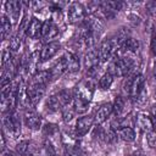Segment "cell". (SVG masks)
<instances>
[{"label":"cell","instance_id":"cell-1","mask_svg":"<svg viewBox=\"0 0 156 156\" xmlns=\"http://www.w3.org/2000/svg\"><path fill=\"white\" fill-rule=\"evenodd\" d=\"M128 98L135 105H139V106H143L147 101V89L145 84V78L141 73H136L133 76Z\"/></svg>","mask_w":156,"mask_h":156},{"label":"cell","instance_id":"cell-2","mask_svg":"<svg viewBox=\"0 0 156 156\" xmlns=\"http://www.w3.org/2000/svg\"><path fill=\"white\" fill-rule=\"evenodd\" d=\"M94 91H95V80L87 77V78L82 79L74 87L73 96L78 98V99H80V100H83V101L89 104L91 101V99H93Z\"/></svg>","mask_w":156,"mask_h":156},{"label":"cell","instance_id":"cell-3","mask_svg":"<svg viewBox=\"0 0 156 156\" xmlns=\"http://www.w3.org/2000/svg\"><path fill=\"white\" fill-rule=\"evenodd\" d=\"M2 124H4V129L9 133V135H11L12 138L20 136V134H21V118H20L18 113L16 112V110L4 113Z\"/></svg>","mask_w":156,"mask_h":156},{"label":"cell","instance_id":"cell-4","mask_svg":"<svg viewBox=\"0 0 156 156\" xmlns=\"http://www.w3.org/2000/svg\"><path fill=\"white\" fill-rule=\"evenodd\" d=\"M45 88H46V84L29 80V83L27 84V96H28V102L30 107H35L37 104L41 100V98L45 94Z\"/></svg>","mask_w":156,"mask_h":156},{"label":"cell","instance_id":"cell-5","mask_svg":"<svg viewBox=\"0 0 156 156\" xmlns=\"http://www.w3.org/2000/svg\"><path fill=\"white\" fill-rule=\"evenodd\" d=\"M88 12L87 9L80 2H71L67 9V21L69 23L84 22Z\"/></svg>","mask_w":156,"mask_h":156},{"label":"cell","instance_id":"cell-6","mask_svg":"<svg viewBox=\"0 0 156 156\" xmlns=\"http://www.w3.org/2000/svg\"><path fill=\"white\" fill-rule=\"evenodd\" d=\"M23 122L28 129L38 130L41 127V116L34 107H27L23 112Z\"/></svg>","mask_w":156,"mask_h":156},{"label":"cell","instance_id":"cell-7","mask_svg":"<svg viewBox=\"0 0 156 156\" xmlns=\"http://www.w3.org/2000/svg\"><path fill=\"white\" fill-rule=\"evenodd\" d=\"M94 116L90 115H84L82 117H79L76 122L74 126V136L76 138H82L94 126Z\"/></svg>","mask_w":156,"mask_h":156},{"label":"cell","instance_id":"cell-8","mask_svg":"<svg viewBox=\"0 0 156 156\" xmlns=\"http://www.w3.org/2000/svg\"><path fill=\"white\" fill-rule=\"evenodd\" d=\"M16 152L21 156H39L40 147L33 140H22L16 145Z\"/></svg>","mask_w":156,"mask_h":156},{"label":"cell","instance_id":"cell-9","mask_svg":"<svg viewBox=\"0 0 156 156\" xmlns=\"http://www.w3.org/2000/svg\"><path fill=\"white\" fill-rule=\"evenodd\" d=\"M135 126L143 132V133H149L154 130V122L152 117L149 112L141 111L135 116Z\"/></svg>","mask_w":156,"mask_h":156},{"label":"cell","instance_id":"cell-10","mask_svg":"<svg viewBox=\"0 0 156 156\" xmlns=\"http://www.w3.org/2000/svg\"><path fill=\"white\" fill-rule=\"evenodd\" d=\"M58 27L57 24L50 18L46 20L45 22H43V29H41V39L48 40V43H50L52 39H55L58 35Z\"/></svg>","mask_w":156,"mask_h":156},{"label":"cell","instance_id":"cell-11","mask_svg":"<svg viewBox=\"0 0 156 156\" xmlns=\"http://www.w3.org/2000/svg\"><path fill=\"white\" fill-rule=\"evenodd\" d=\"M22 4L20 1H6L5 2V13L9 16L12 24H17L21 16Z\"/></svg>","mask_w":156,"mask_h":156},{"label":"cell","instance_id":"cell-12","mask_svg":"<svg viewBox=\"0 0 156 156\" xmlns=\"http://www.w3.org/2000/svg\"><path fill=\"white\" fill-rule=\"evenodd\" d=\"M48 72H49L50 82L56 80V79L60 78L65 72H67V61H66L65 55L61 56V57H60V58L51 66V68H50Z\"/></svg>","mask_w":156,"mask_h":156},{"label":"cell","instance_id":"cell-13","mask_svg":"<svg viewBox=\"0 0 156 156\" xmlns=\"http://www.w3.org/2000/svg\"><path fill=\"white\" fill-rule=\"evenodd\" d=\"M41 29H43V22L37 17H32L30 21L27 23V28L24 33L30 39H38L41 37Z\"/></svg>","mask_w":156,"mask_h":156},{"label":"cell","instance_id":"cell-14","mask_svg":"<svg viewBox=\"0 0 156 156\" xmlns=\"http://www.w3.org/2000/svg\"><path fill=\"white\" fill-rule=\"evenodd\" d=\"M112 113H113L112 104L105 102V104L100 105L98 107V110L95 111V113H94V122H95V124H98V126L102 124Z\"/></svg>","mask_w":156,"mask_h":156},{"label":"cell","instance_id":"cell-15","mask_svg":"<svg viewBox=\"0 0 156 156\" xmlns=\"http://www.w3.org/2000/svg\"><path fill=\"white\" fill-rule=\"evenodd\" d=\"M61 49V44L58 41H50L46 43L41 46L39 54H40V60L41 61H48L50 58H52Z\"/></svg>","mask_w":156,"mask_h":156},{"label":"cell","instance_id":"cell-16","mask_svg":"<svg viewBox=\"0 0 156 156\" xmlns=\"http://www.w3.org/2000/svg\"><path fill=\"white\" fill-rule=\"evenodd\" d=\"M65 57L67 61V72L71 74L78 73L80 69V60H79L78 55L72 51H68L65 54Z\"/></svg>","mask_w":156,"mask_h":156},{"label":"cell","instance_id":"cell-17","mask_svg":"<svg viewBox=\"0 0 156 156\" xmlns=\"http://www.w3.org/2000/svg\"><path fill=\"white\" fill-rule=\"evenodd\" d=\"M117 135L126 143H133L136 138V133L133 127H121L117 129Z\"/></svg>","mask_w":156,"mask_h":156},{"label":"cell","instance_id":"cell-18","mask_svg":"<svg viewBox=\"0 0 156 156\" xmlns=\"http://www.w3.org/2000/svg\"><path fill=\"white\" fill-rule=\"evenodd\" d=\"M139 49H140V43H139V40L135 39V38H133V37H129V38L124 41V44H123L121 51H122V52H126V54H133V55H134V54H138Z\"/></svg>","mask_w":156,"mask_h":156},{"label":"cell","instance_id":"cell-19","mask_svg":"<svg viewBox=\"0 0 156 156\" xmlns=\"http://www.w3.org/2000/svg\"><path fill=\"white\" fill-rule=\"evenodd\" d=\"M45 107L49 112H57V111H61L62 110V104L57 96V94H54V95H50L45 102Z\"/></svg>","mask_w":156,"mask_h":156},{"label":"cell","instance_id":"cell-20","mask_svg":"<svg viewBox=\"0 0 156 156\" xmlns=\"http://www.w3.org/2000/svg\"><path fill=\"white\" fill-rule=\"evenodd\" d=\"M11 28H12V23H11L9 16L5 12H2L1 13V38H2V40H5L7 37H10Z\"/></svg>","mask_w":156,"mask_h":156},{"label":"cell","instance_id":"cell-21","mask_svg":"<svg viewBox=\"0 0 156 156\" xmlns=\"http://www.w3.org/2000/svg\"><path fill=\"white\" fill-rule=\"evenodd\" d=\"M112 107H113V113L116 117H121L124 111H126V99L124 96H116L113 104H112Z\"/></svg>","mask_w":156,"mask_h":156},{"label":"cell","instance_id":"cell-22","mask_svg":"<svg viewBox=\"0 0 156 156\" xmlns=\"http://www.w3.org/2000/svg\"><path fill=\"white\" fill-rule=\"evenodd\" d=\"M43 135L45 136V139L54 141V139L58 135V127L52 123H46L43 127Z\"/></svg>","mask_w":156,"mask_h":156},{"label":"cell","instance_id":"cell-23","mask_svg":"<svg viewBox=\"0 0 156 156\" xmlns=\"http://www.w3.org/2000/svg\"><path fill=\"white\" fill-rule=\"evenodd\" d=\"M113 79H115V77L111 73H108V72L104 73L99 79V88L101 90H108L113 83Z\"/></svg>","mask_w":156,"mask_h":156},{"label":"cell","instance_id":"cell-24","mask_svg":"<svg viewBox=\"0 0 156 156\" xmlns=\"http://www.w3.org/2000/svg\"><path fill=\"white\" fill-rule=\"evenodd\" d=\"M61 113H62V119H63L66 123L71 122V121L74 118V116L77 115V112H76V110H74V107H73V102L69 104V105H67V106H65V107L61 110Z\"/></svg>","mask_w":156,"mask_h":156},{"label":"cell","instance_id":"cell-25","mask_svg":"<svg viewBox=\"0 0 156 156\" xmlns=\"http://www.w3.org/2000/svg\"><path fill=\"white\" fill-rule=\"evenodd\" d=\"M73 107H74L77 115H83V113H85L88 111L89 104L83 101V100H80V99H78V98L73 96Z\"/></svg>","mask_w":156,"mask_h":156},{"label":"cell","instance_id":"cell-26","mask_svg":"<svg viewBox=\"0 0 156 156\" xmlns=\"http://www.w3.org/2000/svg\"><path fill=\"white\" fill-rule=\"evenodd\" d=\"M63 156H85L84 151L77 145H66Z\"/></svg>","mask_w":156,"mask_h":156},{"label":"cell","instance_id":"cell-27","mask_svg":"<svg viewBox=\"0 0 156 156\" xmlns=\"http://www.w3.org/2000/svg\"><path fill=\"white\" fill-rule=\"evenodd\" d=\"M21 37L20 35H13L10 38V41H9V49L11 51H17L20 48H21Z\"/></svg>","mask_w":156,"mask_h":156},{"label":"cell","instance_id":"cell-28","mask_svg":"<svg viewBox=\"0 0 156 156\" xmlns=\"http://www.w3.org/2000/svg\"><path fill=\"white\" fill-rule=\"evenodd\" d=\"M146 141H147V145L150 147L156 149V132L155 130L146 133Z\"/></svg>","mask_w":156,"mask_h":156},{"label":"cell","instance_id":"cell-29","mask_svg":"<svg viewBox=\"0 0 156 156\" xmlns=\"http://www.w3.org/2000/svg\"><path fill=\"white\" fill-rule=\"evenodd\" d=\"M150 49H151V52L152 55L156 57V27L152 29V33H151V41H150Z\"/></svg>","mask_w":156,"mask_h":156},{"label":"cell","instance_id":"cell-30","mask_svg":"<svg viewBox=\"0 0 156 156\" xmlns=\"http://www.w3.org/2000/svg\"><path fill=\"white\" fill-rule=\"evenodd\" d=\"M146 10L151 16H156V0L146 2Z\"/></svg>","mask_w":156,"mask_h":156},{"label":"cell","instance_id":"cell-31","mask_svg":"<svg viewBox=\"0 0 156 156\" xmlns=\"http://www.w3.org/2000/svg\"><path fill=\"white\" fill-rule=\"evenodd\" d=\"M150 115H151V117H152V121H154V122H156V104L152 106Z\"/></svg>","mask_w":156,"mask_h":156},{"label":"cell","instance_id":"cell-32","mask_svg":"<svg viewBox=\"0 0 156 156\" xmlns=\"http://www.w3.org/2000/svg\"><path fill=\"white\" fill-rule=\"evenodd\" d=\"M2 155H4V156H15V154H13L12 151H4Z\"/></svg>","mask_w":156,"mask_h":156},{"label":"cell","instance_id":"cell-33","mask_svg":"<svg viewBox=\"0 0 156 156\" xmlns=\"http://www.w3.org/2000/svg\"><path fill=\"white\" fill-rule=\"evenodd\" d=\"M152 74H154V78H155V80H156V62H155V66H154V72H152Z\"/></svg>","mask_w":156,"mask_h":156},{"label":"cell","instance_id":"cell-34","mask_svg":"<svg viewBox=\"0 0 156 156\" xmlns=\"http://www.w3.org/2000/svg\"><path fill=\"white\" fill-rule=\"evenodd\" d=\"M128 156H141V155H139V154H132V155H128Z\"/></svg>","mask_w":156,"mask_h":156},{"label":"cell","instance_id":"cell-35","mask_svg":"<svg viewBox=\"0 0 156 156\" xmlns=\"http://www.w3.org/2000/svg\"><path fill=\"white\" fill-rule=\"evenodd\" d=\"M152 122H154V121H152ZM154 130L156 132V122H154Z\"/></svg>","mask_w":156,"mask_h":156},{"label":"cell","instance_id":"cell-36","mask_svg":"<svg viewBox=\"0 0 156 156\" xmlns=\"http://www.w3.org/2000/svg\"><path fill=\"white\" fill-rule=\"evenodd\" d=\"M155 94H156V93H155Z\"/></svg>","mask_w":156,"mask_h":156}]
</instances>
